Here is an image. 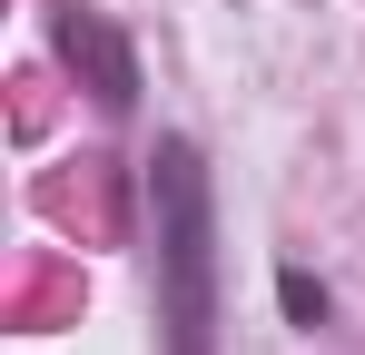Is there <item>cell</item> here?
Returning a JSON list of instances; mask_svg holds the SVG:
<instances>
[{
    "instance_id": "obj_2",
    "label": "cell",
    "mask_w": 365,
    "mask_h": 355,
    "mask_svg": "<svg viewBox=\"0 0 365 355\" xmlns=\"http://www.w3.org/2000/svg\"><path fill=\"white\" fill-rule=\"evenodd\" d=\"M60 59L99 79V109H128V99H138V59H128V40L99 20V10H79V0L60 10Z\"/></svg>"
},
{
    "instance_id": "obj_1",
    "label": "cell",
    "mask_w": 365,
    "mask_h": 355,
    "mask_svg": "<svg viewBox=\"0 0 365 355\" xmlns=\"http://www.w3.org/2000/svg\"><path fill=\"white\" fill-rule=\"evenodd\" d=\"M148 217H158V326L168 355H217V197L187 138L148 158Z\"/></svg>"
},
{
    "instance_id": "obj_3",
    "label": "cell",
    "mask_w": 365,
    "mask_h": 355,
    "mask_svg": "<svg viewBox=\"0 0 365 355\" xmlns=\"http://www.w3.org/2000/svg\"><path fill=\"white\" fill-rule=\"evenodd\" d=\"M277 296H287V316H297V326H326V287H316L306 267H287V277H277Z\"/></svg>"
}]
</instances>
